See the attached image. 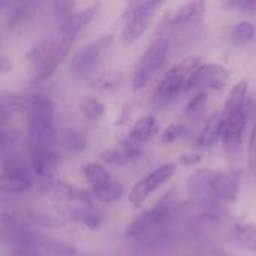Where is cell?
<instances>
[{
	"mask_svg": "<svg viewBox=\"0 0 256 256\" xmlns=\"http://www.w3.org/2000/svg\"><path fill=\"white\" fill-rule=\"evenodd\" d=\"M9 256H45V254L42 249L38 248H18L14 249Z\"/></svg>",
	"mask_w": 256,
	"mask_h": 256,
	"instance_id": "cell-35",
	"label": "cell"
},
{
	"mask_svg": "<svg viewBox=\"0 0 256 256\" xmlns=\"http://www.w3.org/2000/svg\"><path fill=\"white\" fill-rule=\"evenodd\" d=\"M74 42L75 39L60 34L58 38L42 39L34 44L27 52V60L32 69V82L40 84L50 80L68 57Z\"/></svg>",
	"mask_w": 256,
	"mask_h": 256,
	"instance_id": "cell-4",
	"label": "cell"
},
{
	"mask_svg": "<svg viewBox=\"0 0 256 256\" xmlns=\"http://www.w3.org/2000/svg\"><path fill=\"white\" fill-rule=\"evenodd\" d=\"M156 130H158L156 117L148 114L135 122V124L132 126L129 135H128V140L136 146H142L154 136Z\"/></svg>",
	"mask_w": 256,
	"mask_h": 256,
	"instance_id": "cell-20",
	"label": "cell"
},
{
	"mask_svg": "<svg viewBox=\"0 0 256 256\" xmlns=\"http://www.w3.org/2000/svg\"><path fill=\"white\" fill-rule=\"evenodd\" d=\"M40 194L58 201L60 204H80L93 207L92 192L60 180H51L40 186Z\"/></svg>",
	"mask_w": 256,
	"mask_h": 256,
	"instance_id": "cell-12",
	"label": "cell"
},
{
	"mask_svg": "<svg viewBox=\"0 0 256 256\" xmlns=\"http://www.w3.org/2000/svg\"><path fill=\"white\" fill-rule=\"evenodd\" d=\"M82 174L86 177V180L92 184V188L94 186H99L108 180H111V176L110 172L100 165V164H96V162H88L82 166Z\"/></svg>",
	"mask_w": 256,
	"mask_h": 256,
	"instance_id": "cell-29",
	"label": "cell"
},
{
	"mask_svg": "<svg viewBox=\"0 0 256 256\" xmlns=\"http://www.w3.org/2000/svg\"><path fill=\"white\" fill-rule=\"evenodd\" d=\"M168 50H170L168 40L159 38L154 42H152L148 48L142 52L132 74V88L135 92L144 88L148 84V81L165 66Z\"/></svg>",
	"mask_w": 256,
	"mask_h": 256,
	"instance_id": "cell-8",
	"label": "cell"
},
{
	"mask_svg": "<svg viewBox=\"0 0 256 256\" xmlns=\"http://www.w3.org/2000/svg\"><path fill=\"white\" fill-rule=\"evenodd\" d=\"M88 146V140L87 136L80 132V130H68L64 132V135L62 136V147L64 148V152L72 153V154H78L81 152H84Z\"/></svg>",
	"mask_w": 256,
	"mask_h": 256,
	"instance_id": "cell-27",
	"label": "cell"
},
{
	"mask_svg": "<svg viewBox=\"0 0 256 256\" xmlns=\"http://www.w3.org/2000/svg\"><path fill=\"white\" fill-rule=\"evenodd\" d=\"M75 8H76L75 2H54L52 3L54 18L58 27H62L66 21L70 20V16L76 12Z\"/></svg>",
	"mask_w": 256,
	"mask_h": 256,
	"instance_id": "cell-30",
	"label": "cell"
},
{
	"mask_svg": "<svg viewBox=\"0 0 256 256\" xmlns=\"http://www.w3.org/2000/svg\"><path fill=\"white\" fill-rule=\"evenodd\" d=\"M2 9L8 8L4 12V27L8 30H16L24 27L36 14L39 3L36 2H2Z\"/></svg>",
	"mask_w": 256,
	"mask_h": 256,
	"instance_id": "cell-13",
	"label": "cell"
},
{
	"mask_svg": "<svg viewBox=\"0 0 256 256\" xmlns=\"http://www.w3.org/2000/svg\"><path fill=\"white\" fill-rule=\"evenodd\" d=\"M206 102H207V93L206 92H196L192 96V99L188 102V105L184 108V114L186 116H196L206 106Z\"/></svg>",
	"mask_w": 256,
	"mask_h": 256,
	"instance_id": "cell-32",
	"label": "cell"
},
{
	"mask_svg": "<svg viewBox=\"0 0 256 256\" xmlns=\"http://www.w3.org/2000/svg\"><path fill=\"white\" fill-rule=\"evenodd\" d=\"M184 135H188V129L184 124H180V123H172L170 124L164 132H162V136H160V141L164 144H172L176 142L177 140L183 138Z\"/></svg>",
	"mask_w": 256,
	"mask_h": 256,
	"instance_id": "cell-31",
	"label": "cell"
},
{
	"mask_svg": "<svg viewBox=\"0 0 256 256\" xmlns=\"http://www.w3.org/2000/svg\"><path fill=\"white\" fill-rule=\"evenodd\" d=\"M162 6H164V2H154V0L129 3L123 14V18L126 20L123 32H122L123 44L130 45L136 42L148 30L154 14Z\"/></svg>",
	"mask_w": 256,
	"mask_h": 256,
	"instance_id": "cell-7",
	"label": "cell"
},
{
	"mask_svg": "<svg viewBox=\"0 0 256 256\" xmlns=\"http://www.w3.org/2000/svg\"><path fill=\"white\" fill-rule=\"evenodd\" d=\"M231 78V70L219 63H204L195 69L190 75L186 90L196 92H213L222 90Z\"/></svg>",
	"mask_w": 256,
	"mask_h": 256,
	"instance_id": "cell-10",
	"label": "cell"
},
{
	"mask_svg": "<svg viewBox=\"0 0 256 256\" xmlns=\"http://www.w3.org/2000/svg\"><path fill=\"white\" fill-rule=\"evenodd\" d=\"M80 110L88 122H99L105 114V105L98 98H84L80 100Z\"/></svg>",
	"mask_w": 256,
	"mask_h": 256,
	"instance_id": "cell-28",
	"label": "cell"
},
{
	"mask_svg": "<svg viewBox=\"0 0 256 256\" xmlns=\"http://www.w3.org/2000/svg\"><path fill=\"white\" fill-rule=\"evenodd\" d=\"M206 12V2H188L176 8L166 18L170 27H186L198 22Z\"/></svg>",
	"mask_w": 256,
	"mask_h": 256,
	"instance_id": "cell-18",
	"label": "cell"
},
{
	"mask_svg": "<svg viewBox=\"0 0 256 256\" xmlns=\"http://www.w3.org/2000/svg\"><path fill=\"white\" fill-rule=\"evenodd\" d=\"M176 171H177V165L174 162L164 164L156 170H153L150 174H147L132 188L129 194V202L135 207L141 206L154 190L160 189L165 183H168V180L172 178Z\"/></svg>",
	"mask_w": 256,
	"mask_h": 256,
	"instance_id": "cell-11",
	"label": "cell"
},
{
	"mask_svg": "<svg viewBox=\"0 0 256 256\" xmlns=\"http://www.w3.org/2000/svg\"><path fill=\"white\" fill-rule=\"evenodd\" d=\"M112 42V34H102L96 40L86 44L80 50L75 51V54L69 60V74L74 80L81 81L92 75L94 66L98 64V60L104 50H106Z\"/></svg>",
	"mask_w": 256,
	"mask_h": 256,
	"instance_id": "cell-9",
	"label": "cell"
},
{
	"mask_svg": "<svg viewBox=\"0 0 256 256\" xmlns=\"http://www.w3.org/2000/svg\"><path fill=\"white\" fill-rule=\"evenodd\" d=\"M92 195L98 201L110 204V202H114L123 196V186L111 178V180H108L99 186L92 188Z\"/></svg>",
	"mask_w": 256,
	"mask_h": 256,
	"instance_id": "cell-25",
	"label": "cell"
},
{
	"mask_svg": "<svg viewBox=\"0 0 256 256\" xmlns=\"http://www.w3.org/2000/svg\"><path fill=\"white\" fill-rule=\"evenodd\" d=\"M122 82H123V72L117 69H110L98 75L90 82V87L94 88L96 92L111 93V92H116L122 86Z\"/></svg>",
	"mask_w": 256,
	"mask_h": 256,
	"instance_id": "cell-22",
	"label": "cell"
},
{
	"mask_svg": "<svg viewBox=\"0 0 256 256\" xmlns=\"http://www.w3.org/2000/svg\"><path fill=\"white\" fill-rule=\"evenodd\" d=\"M141 153H142L141 146H136L126 138L117 147L102 150L99 153V159L110 165H128L136 160Z\"/></svg>",
	"mask_w": 256,
	"mask_h": 256,
	"instance_id": "cell-17",
	"label": "cell"
},
{
	"mask_svg": "<svg viewBox=\"0 0 256 256\" xmlns=\"http://www.w3.org/2000/svg\"><path fill=\"white\" fill-rule=\"evenodd\" d=\"M256 36V27L249 21H240L234 24L228 32V39L234 45H246Z\"/></svg>",
	"mask_w": 256,
	"mask_h": 256,
	"instance_id": "cell-26",
	"label": "cell"
},
{
	"mask_svg": "<svg viewBox=\"0 0 256 256\" xmlns=\"http://www.w3.org/2000/svg\"><path fill=\"white\" fill-rule=\"evenodd\" d=\"M248 166L250 174L256 178V118L252 128V134L249 138V147H248Z\"/></svg>",
	"mask_w": 256,
	"mask_h": 256,
	"instance_id": "cell-34",
	"label": "cell"
},
{
	"mask_svg": "<svg viewBox=\"0 0 256 256\" xmlns=\"http://www.w3.org/2000/svg\"><path fill=\"white\" fill-rule=\"evenodd\" d=\"M98 8H99V4H90L81 10H76L70 16L69 21H66L62 27H58V34L75 39L78 36V33L92 21V18L98 12Z\"/></svg>",
	"mask_w": 256,
	"mask_h": 256,
	"instance_id": "cell-19",
	"label": "cell"
},
{
	"mask_svg": "<svg viewBox=\"0 0 256 256\" xmlns=\"http://www.w3.org/2000/svg\"><path fill=\"white\" fill-rule=\"evenodd\" d=\"M30 164L24 158L10 150L2 153V176L0 186L4 195H18L30 190L33 188Z\"/></svg>",
	"mask_w": 256,
	"mask_h": 256,
	"instance_id": "cell-6",
	"label": "cell"
},
{
	"mask_svg": "<svg viewBox=\"0 0 256 256\" xmlns=\"http://www.w3.org/2000/svg\"><path fill=\"white\" fill-rule=\"evenodd\" d=\"M178 214V201L176 195H164L152 208L135 218L126 230V236L132 240L140 238H164L171 230L176 218Z\"/></svg>",
	"mask_w": 256,
	"mask_h": 256,
	"instance_id": "cell-3",
	"label": "cell"
},
{
	"mask_svg": "<svg viewBox=\"0 0 256 256\" xmlns=\"http://www.w3.org/2000/svg\"><path fill=\"white\" fill-rule=\"evenodd\" d=\"M218 140H220V122H219V116H212L207 118L202 129L198 132L195 140V147L204 150L212 148Z\"/></svg>",
	"mask_w": 256,
	"mask_h": 256,
	"instance_id": "cell-21",
	"label": "cell"
},
{
	"mask_svg": "<svg viewBox=\"0 0 256 256\" xmlns=\"http://www.w3.org/2000/svg\"><path fill=\"white\" fill-rule=\"evenodd\" d=\"M248 90H249V81L244 78L242 81H238L230 92L225 104H224V110L222 114L219 116L220 122H228L234 117H237L238 114H242L243 111L249 110L248 105Z\"/></svg>",
	"mask_w": 256,
	"mask_h": 256,
	"instance_id": "cell-15",
	"label": "cell"
},
{
	"mask_svg": "<svg viewBox=\"0 0 256 256\" xmlns=\"http://www.w3.org/2000/svg\"><path fill=\"white\" fill-rule=\"evenodd\" d=\"M198 66H201L200 57H188L178 64L168 69V72L162 76V80L153 90L152 106L156 110L162 108L170 104L180 92L186 90L188 81Z\"/></svg>",
	"mask_w": 256,
	"mask_h": 256,
	"instance_id": "cell-5",
	"label": "cell"
},
{
	"mask_svg": "<svg viewBox=\"0 0 256 256\" xmlns=\"http://www.w3.org/2000/svg\"><path fill=\"white\" fill-rule=\"evenodd\" d=\"M10 69H12V64H10L8 56H6V54H2V56H0V72H2V74H8Z\"/></svg>",
	"mask_w": 256,
	"mask_h": 256,
	"instance_id": "cell-37",
	"label": "cell"
},
{
	"mask_svg": "<svg viewBox=\"0 0 256 256\" xmlns=\"http://www.w3.org/2000/svg\"><path fill=\"white\" fill-rule=\"evenodd\" d=\"M202 160V156L200 153H184L180 156V164L184 166H194Z\"/></svg>",
	"mask_w": 256,
	"mask_h": 256,
	"instance_id": "cell-36",
	"label": "cell"
},
{
	"mask_svg": "<svg viewBox=\"0 0 256 256\" xmlns=\"http://www.w3.org/2000/svg\"><path fill=\"white\" fill-rule=\"evenodd\" d=\"M26 219L33 225L34 228H48V230H60L64 226V219L46 212L39 210H30L24 213Z\"/></svg>",
	"mask_w": 256,
	"mask_h": 256,
	"instance_id": "cell-24",
	"label": "cell"
},
{
	"mask_svg": "<svg viewBox=\"0 0 256 256\" xmlns=\"http://www.w3.org/2000/svg\"><path fill=\"white\" fill-rule=\"evenodd\" d=\"M28 164L32 172L39 177L44 183L54 180V174L58 164V154L52 150H42V152H30Z\"/></svg>",
	"mask_w": 256,
	"mask_h": 256,
	"instance_id": "cell-16",
	"label": "cell"
},
{
	"mask_svg": "<svg viewBox=\"0 0 256 256\" xmlns=\"http://www.w3.org/2000/svg\"><path fill=\"white\" fill-rule=\"evenodd\" d=\"M57 210L60 218L82 224L88 230H98L104 222V214L93 207H86L80 204H60Z\"/></svg>",
	"mask_w": 256,
	"mask_h": 256,
	"instance_id": "cell-14",
	"label": "cell"
},
{
	"mask_svg": "<svg viewBox=\"0 0 256 256\" xmlns=\"http://www.w3.org/2000/svg\"><path fill=\"white\" fill-rule=\"evenodd\" d=\"M224 6L228 9H234L242 14H255L256 0H230L224 2Z\"/></svg>",
	"mask_w": 256,
	"mask_h": 256,
	"instance_id": "cell-33",
	"label": "cell"
},
{
	"mask_svg": "<svg viewBox=\"0 0 256 256\" xmlns=\"http://www.w3.org/2000/svg\"><path fill=\"white\" fill-rule=\"evenodd\" d=\"M188 190L200 207H219L237 201L238 183L231 172L200 170L189 177Z\"/></svg>",
	"mask_w": 256,
	"mask_h": 256,
	"instance_id": "cell-1",
	"label": "cell"
},
{
	"mask_svg": "<svg viewBox=\"0 0 256 256\" xmlns=\"http://www.w3.org/2000/svg\"><path fill=\"white\" fill-rule=\"evenodd\" d=\"M232 238L242 248L256 254V224L238 222L232 228Z\"/></svg>",
	"mask_w": 256,
	"mask_h": 256,
	"instance_id": "cell-23",
	"label": "cell"
},
{
	"mask_svg": "<svg viewBox=\"0 0 256 256\" xmlns=\"http://www.w3.org/2000/svg\"><path fill=\"white\" fill-rule=\"evenodd\" d=\"M27 114V141L30 152L52 150L57 138L54 124L56 105L52 99L44 93L27 94L26 99Z\"/></svg>",
	"mask_w": 256,
	"mask_h": 256,
	"instance_id": "cell-2",
	"label": "cell"
}]
</instances>
